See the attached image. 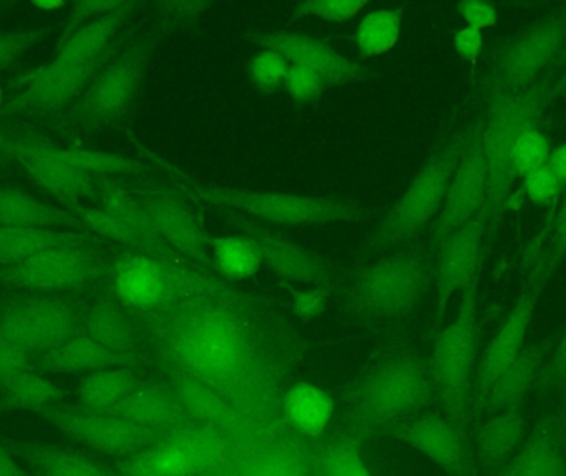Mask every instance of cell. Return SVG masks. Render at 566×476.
<instances>
[{
  "label": "cell",
  "mask_w": 566,
  "mask_h": 476,
  "mask_svg": "<svg viewBox=\"0 0 566 476\" xmlns=\"http://www.w3.org/2000/svg\"><path fill=\"white\" fill-rule=\"evenodd\" d=\"M482 45H484V39H482L481 30L464 27V29L455 32V52L459 53L461 59L468 60V62H474L479 53H481Z\"/></svg>",
  "instance_id": "cell-50"
},
{
  "label": "cell",
  "mask_w": 566,
  "mask_h": 476,
  "mask_svg": "<svg viewBox=\"0 0 566 476\" xmlns=\"http://www.w3.org/2000/svg\"><path fill=\"white\" fill-rule=\"evenodd\" d=\"M368 6L356 0H305L292 7V20L318 17L328 23H343L355 19Z\"/></svg>",
  "instance_id": "cell-42"
},
{
  "label": "cell",
  "mask_w": 566,
  "mask_h": 476,
  "mask_svg": "<svg viewBox=\"0 0 566 476\" xmlns=\"http://www.w3.org/2000/svg\"><path fill=\"white\" fill-rule=\"evenodd\" d=\"M478 359V293L472 282L454 321L441 332L431 361L429 374L434 385L439 409L465 425Z\"/></svg>",
  "instance_id": "cell-9"
},
{
  "label": "cell",
  "mask_w": 566,
  "mask_h": 476,
  "mask_svg": "<svg viewBox=\"0 0 566 476\" xmlns=\"http://www.w3.org/2000/svg\"><path fill=\"white\" fill-rule=\"evenodd\" d=\"M551 152L547 136L535 126L527 129L515 145L514 159H512L514 174L528 178L534 172L547 168Z\"/></svg>",
  "instance_id": "cell-41"
},
{
  "label": "cell",
  "mask_w": 566,
  "mask_h": 476,
  "mask_svg": "<svg viewBox=\"0 0 566 476\" xmlns=\"http://www.w3.org/2000/svg\"><path fill=\"white\" fill-rule=\"evenodd\" d=\"M206 243L214 262L216 272L226 282L234 283L252 278L264 268L258 246L244 235L218 237L206 231Z\"/></svg>",
  "instance_id": "cell-35"
},
{
  "label": "cell",
  "mask_w": 566,
  "mask_h": 476,
  "mask_svg": "<svg viewBox=\"0 0 566 476\" xmlns=\"http://www.w3.org/2000/svg\"><path fill=\"white\" fill-rule=\"evenodd\" d=\"M557 248H566V198L560 208V214L557 218Z\"/></svg>",
  "instance_id": "cell-55"
},
{
  "label": "cell",
  "mask_w": 566,
  "mask_h": 476,
  "mask_svg": "<svg viewBox=\"0 0 566 476\" xmlns=\"http://www.w3.org/2000/svg\"><path fill=\"white\" fill-rule=\"evenodd\" d=\"M80 326L82 318L73 305L53 296H29L0 306V339L33 358L63 345Z\"/></svg>",
  "instance_id": "cell-12"
},
{
  "label": "cell",
  "mask_w": 566,
  "mask_h": 476,
  "mask_svg": "<svg viewBox=\"0 0 566 476\" xmlns=\"http://www.w3.org/2000/svg\"><path fill=\"white\" fill-rule=\"evenodd\" d=\"M429 278L424 250L409 245L363 263L346 288V306L368 332H385L415 311Z\"/></svg>",
  "instance_id": "cell-3"
},
{
  "label": "cell",
  "mask_w": 566,
  "mask_h": 476,
  "mask_svg": "<svg viewBox=\"0 0 566 476\" xmlns=\"http://www.w3.org/2000/svg\"><path fill=\"white\" fill-rule=\"evenodd\" d=\"M6 447L23 462L33 476H115L112 467L90 455L45 442H6Z\"/></svg>",
  "instance_id": "cell-31"
},
{
  "label": "cell",
  "mask_w": 566,
  "mask_h": 476,
  "mask_svg": "<svg viewBox=\"0 0 566 476\" xmlns=\"http://www.w3.org/2000/svg\"><path fill=\"white\" fill-rule=\"evenodd\" d=\"M83 221L96 234L113 240L132 252L145 253L175 265H189L158 234L142 201L123 199L112 202L95 211H86Z\"/></svg>",
  "instance_id": "cell-19"
},
{
  "label": "cell",
  "mask_w": 566,
  "mask_h": 476,
  "mask_svg": "<svg viewBox=\"0 0 566 476\" xmlns=\"http://www.w3.org/2000/svg\"><path fill=\"white\" fill-rule=\"evenodd\" d=\"M206 476H325L322 441L296 434L279 417L235 438Z\"/></svg>",
  "instance_id": "cell-7"
},
{
  "label": "cell",
  "mask_w": 566,
  "mask_h": 476,
  "mask_svg": "<svg viewBox=\"0 0 566 476\" xmlns=\"http://www.w3.org/2000/svg\"><path fill=\"white\" fill-rule=\"evenodd\" d=\"M231 438L201 424L186 425L113 465L115 476H206L231 451Z\"/></svg>",
  "instance_id": "cell-11"
},
{
  "label": "cell",
  "mask_w": 566,
  "mask_h": 476,
  "mask_svg": "<svg viewBox=\"0 0 566 476\" xmlns=\"http://www.w3.org/2000/svg\"><path fill=\"white\" fill-rule=\"evenodd\" d=\"M139 362H142V356L113 351L102 342L90 338L85 332L78 331L63 345L39 356L33 368L36 371L62 372V374H75V372L92 374L106 369H132Z\"/></svg>",
  "instance_id": "cell-28"
},
{
  "label": "cell",
  "mask_w": 566,
  "mask_h": 476,
  "mask_svg": "<svg viewBox=\"0 0 566 476\" xmlns=\"http://www.w3.org/2000/svg\"><path fill=\"white\" fill-rule=\"evenodd\" d=\"M381 437L421 452L448 476H478L468 427L441 409L408 419Z\"/></svg>",
  "instance_id": "cell-14"
},
{
  "label": "cell",
  "mask_w": 566,
  "mask_h": 476,
  "mask_svg": "<svg viewBox=\"0 0 566 476\" xmlns=\"http://www.w3.org/2000/svg\"><path fill=\"white\" fill-rule=\"evenodd\" d=\"M459 12L464 17L468 27L472 29H488L497 20L495 7L488 2H462L459 3Z\"/></svg>",
  "instance_id": "cell-49"
},
{
  "label": "cell",
  "mask_w": 566,
  "mask_h": 476,
  "mask_svg": "<svg viewBox=\"0 0 566 476\" xmlns=\"http://www.w3.org/2000/svg\"><path fill=\"white\" fill-rule=\"evenodd\" d=\"M464 148L465 145L459 139H452L426 161L409 184L408 191L386 212L378 228L373 229L361 240L356 248V260L386 255L412 245L428 228L429 222L441 214L452 176Z\"/></svg>",
  "instance_id": "cell-6"
},
{
  "label": "cell",
  "mask_w": 566,
  "mask_h": 476,
  "mask_svg": "<svg viewBox=\"0 0 566 476\" xmlns=\"http://www.w3.org/2000/svg\"><path fill=\"white\" fill-rule=\"evenodd\" d=\"M145 379L132 369H106L92 372L80 382L76 391V408L88 412L112 411L122 404Z\"/></svg>",
  "instance_id": "cell-34"
},
{
  "label": "cell",
  "mask_w": 566,
  "mask_h": 476,
  "mask_svg": "<svg viewBox=\"0 0 566 476\" xmlns=\"http://www.w3.org/2000/svg\"><path fill=\"white\" fill-rule=\"evenodd\" d=\"M2 102H3V92H2V86H0V106H2Z\"/></svg>",
  "instance_id": "cell-56"
},
{
  "label": "cell",
  "mask_w": 566,
  "mask_h": 476,
  "mask_svg": "<svg viewBox=\"0 0 566 476\" xmlns=\"http://www.w3.org/2000/svg\"><path fill=\"white\" fill-rule=\"evenodd\" d=\"M361 442L336 432L322 438V464L325 476H373L363 457Z\"/></svg>",
  "instance_id": "cell-40"
},
{
  "label": "cell",
  "mask_w": 566,
  "mask_h": 476,
  "mask_svg": "<svg viewBox=\"0 0 566 476\" xmlns=\"http://www.w3.org/2000/svg\"><path fill=\"white\" fill-rule=\"evenodd\" d=\"M564 39V23L554 19L532 29L512 49L505 63L509 85L522 86L535 78L551 62Z\"/></svg>",
  "instance_id": "cell-33"
},
{
  "label": "cell",
  "mask_w": 566,
  "mask_h": 476,
  "mask_svg": "<svg viewBox=\"0 0 566 476\" xmlns=\"http://www.w3.org/2000/svg\"><path fill=\"white\" fill-rule=\"evenodd\" d=\"M245 42L281 53L290 65L312 70L325 80L326 85L348 86L365 82L371 73L363 68L361 63L342 55L318 39L305 33L279 30L272 33H248Z\"/></svg>",
  "instance_id": "cell-16"
},
{
  "label": "cell",
  "mask_w": 566,
  "mask_h": 476,
  "mask_svg": "<svg viewBox=\"0 0 566 476\" xmlns=\"http://www.w3.org/2000/svg\"><path fill=\"white\" fill-rule=\"evenodd\" d=\"M489 194V169L482 149L481 136L465 142L464 151L459 159L458 168L452 176L448 195L441 214L434 225V234L429 245L434 246L449 232L468 224L478 218L485 195Z\"/></svg>",
  "instance_id": "cell-21"
},
{
  "label": "cell",
  "mask_w": 566,
  "mask_h": 476,
  "mask_svg": "<svg viewBox=\"0 0 566 476\" xmlns=\"http://www.w3.org/2000/svg\"><path fill=\"white\" fill-rule=\"evenodd\" d=\"M0 476H33L27 472L22 465L17 462L15 455L6 447V444H0Z\"/></svg>",
  "instance_id": "cell-52"
},
{
  "label": "cell",
  "mask_w": 566,
  "mask_h": 476,
  "mask_svg": "<svg viewBox=\"0 0 566 476\" xmlns=\"http://www.w3.org/2000/svg\"><path fill=\"white\" fill-rule=\"evenodd\" d=\"M535 295L532 292L524 293L509 313L507 318L499 326L495 335L489 341L484 358L475 369L474 385H472L469 408L474 404L484 392L514 364L515 359L524 351L527 339L528 326L535 308ZM469 411V409H468Z\"/></svg>",
  "instance_id": "cell-24"
},
{
  "label": "cell",
  "mask_w": 566,
  "mask_h": 476,
  "mask_svg": "<svg viewBox=\"0 0 566 476\" xmlns=\"http://www.w3.org/2000/svg\"><path fill=\"white\" fill-rule=\"evenodd\" d=\"M10 155L23 166L30 178L50 194L76 199L92 191L95 178L76 168L65 149L33 141L6 142Z\"/></svg>",
  "instance_id": "cell-23"
},
{
  "label": "cell",
  "mask_w": 566,
  "mask_h": 476,
  "mask_svg": "<svg viewBox=\"0 0 566 476\" xmlns=\"http://www.w3.org/2000/svg\"><path fill=\"white\" fill-rule=\"evenodd\" d=\"M290 306L300 321H313L326 311L332 288L290 285Z\"/></svg>",
  "instance_id": "cell-44"
},
{
  "label": "cell",
  "mask_w": 566,
  "mask_h": 476,
  "mask_svg": "<svg viewBox=\"0 0 566 476\" xmlns=\"http://www.w3.org/2000/svg\"><path fill=\"white\" fill-rule=\"evenodd\" d=\"M139 201L172 252L195 268L219 276L206 243V229L185 199H179L175 191L156 189L143 195Z\"/></svg>",
  "instance_id": "cell-17"
},
{
  "label": "cell",
  "mask_w": 566,
  "mask_h": 476,
  "mask_svg": "<svg viewBox=\"0 0 566 476\" xmlns=\"http://www.w3.org/2000/svg\"><path fill=\"white\" fill-rule=\"evenodd\" d=\"M62 221L59 212L27 192L0 191V228L52 229L59 228Z\"/></svg>",
  "instance_id": "cell-39"
},
{
  "label": "cell",
  "mask_w": 566,
  "mask_h": 476,
  "mask_svg": "<svg viewBox=\"0 0 566 476\" xmlns=\"http://www.w3.org/2000/svg\"><path fill=\"white\" fill-rule=\"evenodd\" d=\"M492 476H566L565 448L552 412L532 427L514 457Z\"/></svg>",
  "instance_id": "cell-29"
},
{
  "label": "cell",
  "mask_w": 566,
  "mask_h": 476,
  "mask_svg": "<svg viewBox=\"0 0 566 476\" xmlns=\"http://www.w3.org/2000/svg\"><path fill=\"white\" fill-rule=\"evenodd\" d=\"M547 382L558 392L566 389V331L548 368Z\"/></svg>",
  "instance_id": "cell-51"
},
{
  "label": "cell",
  "mask_w": 566,
  "mask_h": 476,
  "mask_svg": "<svg viewBox=\"0 0 566 476\" xmlns=\"http://www.w3.org/2000/svg\"><path fill=\"white\" fill-rule=\"evenodd\" d=\"M98 273V262L83 243H76L13 263L3 276L17 285L39 292H70L88 285Z\"/></svg>",
  "instance_id": "cell-20"
},
{
  "label": "cell",
  "mask_w": 566,
  "mask_h": 476,
  "mask_svg": "<svg viewBox=\"0 0 566 476\" xmlns=\"http://www.w3.org/2000/svg\"><path fill=\"white\" fill-rule=\"evenodd\" d=\"M547 378L544 371V352L525 346L514 364L484 392V395L471 404L465 419V427L494 417L505 409L522 404L525 395L537 388L538 382Z\"/></svg>",
  "instance_id": "cell-25"
},
{
  "label": "cell",
  "mask_w": 566,
  "mask_h": 476,
  "mask_svg": "<svg viewBox=\"0 0 566 476\" xmlns=\"http://www.w3.org/2000/svg\"><path fill=\"white\" fill-rule=\"evenodd\" d=\"M537 103L521 95L501 103L492 112L482 138L485 162L489 169V194L501 195L514 176L512 159L515 145L527 129L534 128Z\"/></svg>",
  "instance_id": "cell-18"
},
{
  "label": "cell",
  "mask_w": 566,
  "mask_h": 476,
  "mask_svg": "<svg viewBox=\"0 0 566 476\" xmlns=\"http://www.w3.org/2000/svg\"><path fill=\"white\" fill-rule=\"evenodd\" d=\"M221 276L191 265H175L145 253H129L113 269L115 298L135 315H153L186 296L224 285Z\"/></svg>",
  "instance_id": "cell-8"
},
{
  "label": "cell",
  "mask_w": 566,
  "mask_h": 476,
  "mask_svg": "<svg viewBox=\"0 0 566 476\" xmlns=\"http://www.w3.org/2000/svg\"><path fill=\"white\" fill-rule=\"evenodd\" d=\"M39 417L85 447L118 461L139 454L175 432L153 431L116 415L70 405L40 412Z\"/></svg>",
  "instance_id": "cell-13"
},
{
  "label": "cell",
  "mask_w": 566,
  "mask_h": 476,
  "mask_svg": "<svg viewBox=\"0 0 566 476\" xmlns=\"http://www.w3.org/2000/svg\"><path fill=\"white\" fill-rule=\"evenodd\" d=\"M547 168L557 176L562 184H566V145L558 146L555 151L551 152Z\"/></svg>",
  "instance_id": "cell-53"
},
{
  "label": "cell",
  "mask_w": 566,
  "mask_h": 476,
  "mask_svg": "<svg viewBox=\"0 0 566 476\" xmlns=\"http://www.w3.org/2000/svg\"><path fill=\"white\" fill-rule=\"evenodd\" d=\"M283 88L289 92L295 102L313 103L322 98L328 85L322 76L316 75L312 70L298 65H290L283 80Z\"/></svg>",
  "instance_id": "cell-45"
},
{
  "label": "cell",
  "mask_w": 566,
  "mask_h": 476,
  "mask_svg": "<svg viewBox=\"0 0 566 476\" xmlns=\"http://www.w3.org/2000/svg\"><path fill=\"white\" fill-rule=\"evenodd\" d=\"M176 171V169H175ZM186 188L206 204L222 211L235 212L251 221L264 222L279 228H319V225L345 222L356 224L371 218V211L355 198H315L282 191H249L218 184L192 181L181 171Z\"/></svg>",
  "instance_id": "cell-5"
},
{
  "label": "cell",
  "mask_w": 566,
  "mask_h": 476,
  "mask_svg": "<svg viewBox=\"0 0 566 476\" xmlns=\"http://www.w3.org/2000/svg\"><path fill=\"white\" fill-rule=\"evenodd\" d=\"M468 431L478 476H492L501 470L528 434L522 404L471 425Z\"/></svg>",
  "instance_id": "cell-26"
},
{
  "label": "cell",
  "mask_w": 566,
  "mask_h": 476,
  "mask_svg": "<svg viewBox=\"0 0 566 476\" xmlns=\"http://www.w3.org/2000/svg\"><path fill=\"white\" fill-rule=\"evenodd\" d=\"M32 359L33 356L20 349L19 346L0 339V391L7 388L13 379L32 369Z\"/></svg>",
  "instance_id": "cell-47"
},
{
  "label": "cell",
  "mask_w": 566,
  "mask_h": 476,
  "mask_svg": "<svg viewBox=\"0 0 566 476\" xmlns=\"http://www.w3.org/2000/svg\"><path fill=\"white\" fill-rule=\"evenodd\" d=\"M105 414L153 431L172 432L195 424L165 381H143L122 404Z\"/></svg>",
  "instance_id": "cell-27"
},
{
  "label": "cell",
  "mask_w": 566,
  "mask_h": 476,
  "mask_svg": "<svg viewBox=\"0 0 566 476\" xmlns=\"http://www.w3.org/2000/svg\"><path fill=\"white\" fill-rule=\"evenodd\" d=\"M432 404L438 401L428 364L406 342L392 339L376 349L343 389L338 434L363 444Z\"/></svg>",
  "instance_id": "cell-2"
},
{
  "label": "cell",
  "mask_w": 566,
  "mask_h": 476,
  "mask_svg": "<svg viewBox=\"0 0 566 476\" xmlns=\"http://www.w3.org/2000/svg\"><path fill=\"white\" fill-rule=\"evenodd\" d=\"M482 224L478 218L449 232L434 246L436 293H438V322L444 319L446 306L454 293L468 289L474 278L481 252Z\"/></svg>",
  "instance_id": "cell-22"
},
{
  "label": "cell",
  "mask_w": 566,
  "mask_h": 476,
  "mask_svg": "<svg viewBox=\"0 0 566 476\" xmlns=\"http://www.w3.org/2000/svg\"><path fill=\"white\" fill-rule=\"evenodd\" d=\"M335 399L318 385L295 382L282 398V417L292 431L312 441H322L335 419Z\"/></svg>",
  "instance_id": "cell-32"
},
{
  "label": "cell",
  "mask_w": 566,
  "mask_h": 476,
  "mask_svg": "<svg viewBox=\"0 0 566 476\" xmlns=\"http://www.w3.org/2000/svg\"><path fill=\"white\" fill-rule=\"evenodd\" d=\"M2 402L12 411L40 412L66 405V394L35 368L13 379L0 391Z\"/></svg>",
  "instance_id": "cell-37"
},
{
  "label": "cell",
  "mask_w": 566,
  "mask_h": 476,
  "mask_svg": "<svg viewBox=\"0 0 566 476\" xmlns=\"http://www.w3.org/2000/svg\"><path fill=\"white\" fill-rule=\"evenodd\" d=\"M83 243L72 232L56 229L0 228V260L20 263L60 246Z\"/></svg>",
  "instance_id": "cell-38"
},
{
  "label": "cell",
  "mask_w": 566,
  "mask_h": 476,
  "mask_svg": "<svg viewBox=\"0 0 566 476\" xmlns=\"http://www.w3.org/2000/svg\"><path fill=\"white\" fill-rule=\"evenodd\" d=\"M560 394V401H558L557 408L552 411V414H554L555 427H557L558 437H560L566 454V389Z\"/></svg>",
  "instance_id": "cell-54"
},
{
  "label": "cell",
  "mask_w": 566,
  "mask_h": 476,
  "mask_svg": "<svg viewBox=\"0 0 566 476\" xmlns=\"http://www.w3.org/2000/svg\"><path fill=\"white\" fill-rule=\"evenodd\" d=\"M290 63L281 55V53L272 52V50H261L252 56L248 66V76L255 88L262 92H272L283 86L286 72H289Z\"/></svg>",
  "instance_id": "cell-43"
},
{
  "label": "cell",
  "mask_w": 566,
  "mask_h": 476,
  "mask_svg": "<svg viewBox=\"0 0 566 476\" xmlns=\"http://www.w3.org/2000/svg\"><path fill=\"white\" fill-rule=\"evenodd\" d=\"M402 15L405 7H382L366 13L353 35L358 59L365 62L391 52L401 39Z\"/></svg>",
  "instance_id": "cell-36"
},
{
  "label": "cell",
  "mask_w": 566,
  "mask_h": 476,
  "mask_svg": "<svg viewBox=\"0 0 566 476\" xmlns=\"http://www.w3.org/2000/svg\"><path fill=\"white\" fill-rule=\"evenodd\" d=\"M80 331L122 355L139 356L145 348L142 319L118 299H102L82 318Z\"/></svg>",
  "instance_id": "cell-30"
},
{
  "label": "cell",
  "mask_w": 566,
  "mask_h": 476,
  "mask_svg": "<svg viewBox=\"0 0 566 476\" xmlns=\"http://www.w3.org/2000/svg\"><path fill=\"white\" fill-rule=\"evenodd\" d=\"M562 186L564 184L548 168L541 169L525 178V191H527L528 199L535 204L545 205L554 201L560 192Z\"/></svg>",
  "instance_id": "cell-48"
},
{
  "label": "cell",
  "mask_w": 566,
  "mask_h": 476,
  "mask_svg": "<svg viewBox=\"0 0 566 476\" xmlns=\"http://www.w3.org/2000/svg\"><path fill=\"white\" fill-rule=\"evenodd\" d=\"M226 212L229 214V224L232 225L235 234L244 235L254 242L261 253L262 263L279 278L295 286L333 288L335 276H333L332 266L318 253L282 237L272 229L264 228L244 215Z\"/></svg>",
  "instance_id": "cell-15"
},
{
  "label": "cell",
  "mask_w": 566,
  "mask_h": 476,
  "mask_svg": "<svg viewBox=\"0 0 566 476\" xmlns=\"http://www.w3.org/2000/svg\"><path fill=\"white\" fill-rule=\"evenodd\" d=\"M49 32L46 29L27 30V32H0V70L29 52Z\"/></svg>",
  "instance_id": "cell-46"
},
{
  "label": "cell",
  "mask_w": 566,
  "mask_h": 476,
  "mask_svg": "<svg viewBox=\"0 0 566 476\" xmlns=\"http://www.w3.org/2000/svg\"><path fill=\"white\" fill-rule=\"evenodd\" d=\"M155 46L156 36L148 35L108 60L80 96L75 121L88 129L122 123L138 102Z\"/></svg>",
  "instance_id": "cell-10"
},
{
  "label": "cell",
  "mask_w": 566,
  "mask_h": 476,
  "mask_svg": "<svg viewBox=\"0 0 566 476\" xmlns=\"http://www.w3.org/2000/svg\"><path fill=\"white\" fill-rule=\"evenodd\" d=\"M163 372L221 392L251 427L282 417L295 341L282 319L232 285L186 296L142 318Z\"/></svg>",
  "instance_id": "cell-1"
},
{
  "label": "cell",
  "mask_w": 566,
  "mask_h": 476,
  "mask_svg": "<svg viewBox=\"0 0 566 476\" xmlns=\"http://www.w3.org/2000/svg\"><path fill=\"white\" fill-rule=\"evenodd\" d=\"M135 9L136 3L125 2L119 9L75 30L63 42L55 59L33 76L23 93V102L36 109H56L78 99L102 70L113 39Z\"/></svg>",
  "instance_id": "cell-4"
}]
</instances>
